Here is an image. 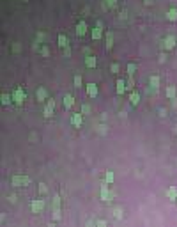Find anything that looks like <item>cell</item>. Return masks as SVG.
Returning <instances> with one entry per match:
<instances>
[{"label": "cell", "mask_w": 177, "mask_h": 227, "mask_svg": "<svg viewBox=\"0 0 177 227\" xmlns=\"http://www.w3.org/2000/svg\"><path fill=\"white\" fill-rule=\"evenodd\" d=\"M62 53H64V57H71V48H69V46L62 48Z\"/></svg>", "instance_id": "38"}, {"label": "cell", "mask_w": 177, "mask_h": 227, "mask_svg": "<svg viewBox=\"0 0 177 227\" xmlns=\"http://www.w3.org/2000/svg\"><path fill=\"white\" fill-rule=\"evenodd\" d=\"M82 123H83V114L82 112H76V114L71 115V124L74 128H82Z\"/></svg>", "instance_id": "8"}, {"label": "cell", "mask_w": 177, "mask_h": 227, "mask_svg": "<svg viewBox=\"0 0 177 227\" xmlns=\"http://www.w3.org/2000/svg\"><path fill=\"white\" fill-rule=\"evenodd\" d=\"M11 103H14V101H12V94L4 92V94H2V105H4V107H7V105H11Z\"/></svg>", "instance_id": "21"}, {"label": "cell", "mask_w": 177, "mask_h": 227, "mask_svg": "<svg viewBox=\"0 0 177 227\" xmlns=\"http://www.w3.org/2000/svg\"><path fill=\"white\" fill-rule=\"evenodd\" d=\"M113 217H115L117 220H121V218H122V210H121V208H115V210H113Z\"/></svg>", "instance_id": "34"}, {"label": "cell", "mask_w": 177, "mask_h": 227, "mask_svg": "<svg viewBox=\"0 0 177 227\" xmlns=\"http://www.w3.org/2000/svg\"><path fill=\"white\" fill-rule=\"evenodd\" d=\"M96 131H98L99 135H106V124H103V123L98 124V126H96Z\"/></svg>", "instance_id": "28"}, {"label": "cell", "mask_w": 177, "mask_h": 227, "mask_svg": "<svg viewBox=\"0 0 177 227\" xmlns=\"http://www.w3.org/2000/svg\"><path fill=\"white\" fill-rule=\"evenodd\" d=\"M176 204H177V197H176Z\"/></svg>", "instance_id": "45"}, {"label": "cell", "mask_w": 177, "mask_h": 227, "mask_svg": "<svg viewBox=\"0 0 177 227\" xmlns=\"http://www.w3.org/2000/svg\"><path fill=\"white\" fill-rule=\"evenodd\" d=\"M152 4H154V0H144V5H147V7L152 5Z\"/></svg>", "instance_id": "42"}, {"label": "cell", "mask_w": 177, "mask_h": 227, "mask_svg": "<svg viewBox=\"0 0 177 227\" xmlns=\"http://www.w3.org/2000/svg\"><path fill=\"white\" fill-rule=\"evenodd\" d=\"M87 30H89V27H87V23H85L83 20H80V21L76 23V28H74V32H76V36H78V37H83V36L87 34Z\"/></svg>", "instance_id": "6"}, {"label": "cell", "mask_w": 177, "mask_h": 227, "mask_svg": "<svg viewBox=\"0 0 177 227\" xmlns=\"http://www.w3.org/2000/svg\"><path fill=\"white\" fill-rule=\"evenodd\" d=\"M90 36H92L94 41H99L101 39V36H103V21H98V25L90 30Z\"/></svg>", "instance_id": "5"}, {"label": "cell", "mask_w": 177, "mask_h": 227, "mask_svg": "<svg viewBox=\"0 0 177 227\" xmlns=\"http://www.w3.org/2000/svg\"><path fill=\"white\" fill-rule=\"evenodd\" d=\"M53 110H55V107H51V105H46V107H44V110H43V115H44L46 119H50V117L53 115Z\"/></svg>", "instance_id": "23"}, {"label": "cell", "mask_w": 177, "mask_h": 227, "mask_svg": "<svg viewBox=\"0 0 177 227\" xmlns=\"http://www.w3.org/2000/svg\"><path fill=\"white\" fill-rule=\"evenodd\" d=\"M96 226L98 227H106V222H105V220H96Z\"/></svg>", "instance_id": "41"}, {"label": "cell", "mask_w": 177, "mask_h": 227, "mask_svg": "<svg viewBox=\"0 0 177 227\" xmlns=\"http://www.w3.org/2000/svg\"><path fill=\"white\" fill-rule=\"evenodd\" d=\"M73 83H74V87H82V85H83L82 76H80V75H76V76H74V80H73Z\"/></svg>", "instance_id": "32"}, {"label": "cell", "mask_w": 177, "mask_h": 227, "mask_svg": "<svg viewBox=\"0 0 177 227\" xmlns=\"http://www.w3.org/2000/svg\"><path fill=\"white\" fill-rule=\"evenodd\" d=\"M165 94H167V99H174V98H177L176 85H168V87H167V91H165Z\"/></svg>", "instance_id": "15"}, {"label": "cell", "mask_w": 177, "mask_h": 227, "mask_svg": "<svg viewBox=\"0 0 177 227\" xmlns=\"http://www.w3.org/2000/svg\"><path fill=\"white\" fill-rule=\"evenodd\" d=\"M25 2H28V0H25Z\"/></svg>", "instance_id": "46"}, {"label": "cell", "mask_w": 177, "mask_h": 227, "mask_svg": "<svg viewBox=\"0 0 177 227\" xmlns=\"http://www.w3.org/2000/svg\"><path fill=\"white\" fill-rule=\"evenodd\" d=\"M83 51H85V55H90V48H87V46H85V48H83Z\"/></svg>", "instance_id": "44"}, {"label": "cell", "mask_w": 177, "mask_h": 227, "mask_svg": "<svg viewBox=\"0 0 177 227\" xmlns=\"http://www.w3.org/2000/svg\"><path fill=\"white\" fill-rule=\"evenodd\" d=\"M129 103H131L133 107H137V105L140 103V94H138L137 91H133V92L129 94Z\"/></svg>", "instance_id": "20"}, {"label": "cell", "mask_w": 177, "mask_h": 227, "mask_svg": "<svg viewBox=\"0 0 177 227\" xmlns=\"http://www.w3.org/2000/svg\"><path fill=\"white\" fill-rule=\"evenodd\" d=\"M119 69H121V66H119V64H117V62H113V64H112V66H110V71H112V73H113V75H117V73H119Z\"/></svg>", "instance_id": "33"}, {"label": "cell", "mask_w": 177, "mask_h": 227, "mask_svg": "<svg viewBox=\"0 0 177 227\" xmlns=\"http://www.w3.org/2000/svg\"><path fill=\"white\" fill-rule=\"evenodd\" d=\"M115 91H117V94H119V96H122V94L128 91V85H126V82H124L122 78H119V80H117V83H115Z\"/></svg>", "instance_id": "10"}, {"label": "cell", "mask_w": 177, "mask_h": 227, "mask_svg": "<svg viewBox=\"0 0 177 227\" xmlns=\"http://www.w3.org/2000/svg\"><path fill=\"white\" fill-rule=\"evenodd\" d=\"M158 115H160V117H167V110H165V108L161 107V108L158 110Z\"/></svg>", "instance_id": "40"}, {"label": "cell", "mask_w": 177, "mask_h": 227, "mask_svg": "<svg viewBox=\"0 0 177 227\" xmlns=\"http://www.w3.org/2000/svg\"><path fill=\"white\" fill-rule=\"evenodd\" d=\"M85 87H87V96H89V98H96V96L99 94V89H98L96 83H87Z\"/></svg>", "instance_id": "11"}, {"label": "cell", "mask_w": 177, "mask_h": 227, "mask_svg": "<svg viewBox=\"0 0 177 227\" xmlns=\"http://www.w3.org/2000/svg\"><path fill=\"white\" fill-rule=\"evenodd\" d=\"M167 20H168V21H172V23L177 21V9H176V7H170V9L167 11Z\"/></svg>", "instance_id": "18"}, {"label": "cell", "mask_w": 177, "mask_h": 227, "mask_svg": "<svg viewBox=\"0 0 177 227\" xmlns=\"http://www.w3.org/2000/svg\"><path fill=\"white\" fill-rule=\"evenodd\" d=\"M137 69H138V66H137L135 62H131V64H128V67H126V71H128V75H129V76H133Z\"/></svg>", "instance_id": "24"}, {"label": "cell", "mask_w": 177, "mask_h": 227, "mask_svg": "<svg viewBox=\"0 0 177 227\" xmlns=\"http://www.w3.org/2000/svg\"><path fill=\"white\" fill-rule=\"evenodd\" d=\"M105 39H106V44H105V48H106V51H110V50L113 48V32H106Z\"/></svg>", "instance_id": "14"}, {"label": "cell", "mask_w": 177, "mask_h": 227, "mask_svg": "<svg viewBox=\"0 0 177 227\" xmlns=\"http://www.w3.org/2000/svg\"><path fill=\"white\" fill-rule=\"evenodd\" d=\"M80 112H82L83 115H89V114H90V105L83 103V105H82V108H80Z\"/></svg>", "instance_id": "30"}, {"label": "cell", "mask_w": 177, "mask_h": 227, "mask_svg": "<svg viewBox=\"0 0 177 227\" xmlns=\"http://www.w3.org/2000/svg\"><path fill=\"white\" fill-rule=\"evenodd\" d=\"M176 197H177V186H170L167 190V199L172 201V202H176Z\"/></svg>", "instance_id": "17"}, {"label": "cell", "mask_w": 177, "mask_h": 227, "mask_svg": "<svg viewBox=\"0 0 177 227\" xmlns=\"http://www.w3.org/2000/svg\"><path fill=\"white\" fill-rule=\"evenodd\" d=\"M62 105H64L66 110H71L73 105H74V96H73V94H66V96L62 98Z\"/></svg>", "instance_id": "9"}, {"label": "cell", "mask_w": 177, "mask_h": 227, "mask_svg": "<svg viewBox=\"0 0 177 227\" xmlns=\"http://www.w3.org/2000/svg\"><path fill=\"white\" fill-rule=\"evenodd\" d=\"M35 98H37L39 103L46 101V99H48V92H46V89H44V87H39V89L35 91Z\"/></svg>", "instance_id": "13"}, {"label": "cell", "mask_w": 177, "mask_h": 227, "mask_svg": "<svg viewBox=\"0 0 177 227\" xmlns=\"http://www.w3.org/2000/svg\"><path fill=\"white\" fill-rule=\"evenodd\" d=\"M165 60H167V53H165V51H161V53H160V59H158V62H160V64H163Z\"/></svg>", "instance_id": "39"}, {"label": "cell", "mask_w": 177, "mask_h": 227, "mask_svg": "<svg viewBox=\"0 0 177 227\" xmlns=\"http://www.w3.org/2000/svg\"><path fill=\"white\" fill-rule=\"evenodd\" d=\"M51 217H53V220H55V222H59V220L62 218V213H60V208H55V210H51Z\"/></svg>", "instance_id": "26"}, {"label": "cell", "mask_w": 177, "mask_h": 227, "mask_svg": "<svg viewBox=\"0 0 177 227\" xmlns=\"http://www.w3.org/2000/svg\"><path fill=\"white\" fill-rule=\"evenodd\" d=\"M41 55H43V57H48V55H50V50H48V46H46V44H44V46H41Z\"/></svg>", "instance_id": "35"}, {"label": "cell", "mask_w": 177, "mask_h": 227, "mask_svg": "<svg viewBox=\"0 0 177 227\" xmlns=\"http://www.w3.org/2000/svg\"><path fill=\"white\" fill-rule=\"evenodd\" d=\"M11 183L14 186H27V185H30V178L28 176H12Z\"/></svg>", "instance_id": "2"}, {"label": "cell", "mask_w": 177, "mask_h": 227, "mask_svg": "<svg viewBox=\"0 0 177 227\" xmlns=\"http://www.w3.org/2000/svg\"><path fill=\"white\" fill-rule=\"evenodd\" d=\"M119 4V0H103V11H108V9H115Z\"/></svg>", "instance_id": "16"}, {"label": "cell", "mask_w": 177, "mask_h": 227, "mask_svg": "<svg viewBox=\"0 0 177 227\" xmlns=\"http://www.w3.org/2000/svg\"><path fill=\"white\" fill-rule=\"evenodd\" d=\"M149 83H151V87H152L154 94H156V92H158V89H160V76H158V75H151V76H149Z\"/></svg>", "instance_id": "12"}, {"label": "cell", "mask_w": 177, "mask_h": 227, "mask_svg": "<svg viewBox=\"0 0 177 227\" xmlns=\"http://www.w3.org/2000/svg\"><path fill=\"white\" fill-rule=\"evenodd\" d=\"M30 210H32L34 215H39V213L44 210V201H43V199H34V201L30 202Z\"/></svg>", "instance_id": "4"}, {"label": "cell", "mask_w": 177, "mask_h": 227, "mask_svg": "<svg viewBox=\"0 0 177 227\" xmlns=\"http://www.w3.org/2000/svg\"><path fill=\"white\" fill-rule=\"evenodd\" d=\"M25 99H27V94H25V91H23L21 87H16V89L12 91V101H14L16 105H21Z\"/></svg>", "instance_id": "1"}, {"label": "cell", "mask_w": 177, "mask_h": 227, "mask_svg": "<svg viewBox=\"0 0 177 227\" xmlns=\"http://www.w3.org/2000/svg\"><path fill=\"white\" fill-rule=\"evenodd\" d=\"M126 18H128V11H126V9H122V11L119 12V20H126Z\"/></svg>", "instance_id": "37"}, {"label": "cell", "mask_w": 177, "mask_h": 227, "mask_svg": "<svg viewBox=\"0 0 177 227\" xmlns=\"http://www.w3.org/2000/svg\"><path fill=\"white\" fill-rule=\"evenodd\" d=\"M126 85H128V89H129V91H131V89L135 87V80H133V76H129V78H128V82H126Z\"/></svg>", "instance_id": "36"}, {"label": "cell", "mask_w": 177, "mask_h": 227, "mask_svg": "<svg viewBox=\"0 0 177 227\" xmlns=\"http://www.w3.org/2000/svg\"><path fill=\"white\" fill-rule=\"evenodd\" d=\"M7 199H9V202H16V195H9Z\"/></svg>", "instance_id": "43"}, {"label": "cell", "mask_w": 177, "mask_h": 227, "mask_svg": "<svg viewBox=\"0 0 177 227\" xmlns=\"http://www.w3.org/2000/svg\"><path fill=\"white\" fill-rule=\"evenodd\" d=\"M60 195H53V199H51V210H55V208H60Z\"/></svg>", "instance_id": "25"}, {"label": "cell", "mask_w": 177, "mask_h": 227, "mask_svg": "<svg viewBox=\"0 0 177 227\" xmlns=\"http://www.w3.org/2000/svg\"><path fill=\"white\" fill-rule=\"evenodd\" d=\"M96 64H98V60H96L94 55H87V57H85V66H87V67L92 69V67H96Z\"/></svg>", "instance_id": "19"}, {"label": "cell", "mask_w": 177, "mask_h": 227, "mask_svg": "<svg viewBox=\"0 0 177 227\" xmlns=\"http://www.w3.org/2000/svg\"><path fill=\"white\" fill-rule=\"evenodd\" d=\"M113 179H115V176H113V172H112V170H108V172L105 174V181H106L108 185H113Z\"/></svg>", "instance_id": "27"}, {"label": "cell", "mask_w": 177, "mask_h": 227, "mask_svg": "<svg viewBox=\"0 0 177 227\" xmlns=\"http://www.w3.org/2000/svg\"><path fill=\"white\" fill-rule=\"evenodd\" d=\"M59 46H60V48H66V46H69V41H67L66 34H59Z\"/></svg>", "instance_id": "22"}, {"label": "cell", "mask_w": 177, "mask_h": 227, "mask_svg": "<svg viewBox=\"0 0 177 227\" xmlns=\"http://www.w3.org/2000/svg\"><path fill=\"white\" fill-rule=\"evenodd\" d=\"M11 51H12V53H20V51H21V44H20V43H12Z\"/></svg>", "instance_id": "31"}, {"label": "cell", "mask_w": 177, "mask_h": 227, "mask_svg": "<svg viewBox=\"0 0 177 227\" xmlns=\"http://www.w3.org/2000/svg\"><path fill=\"white\" fill-rule=\"evenodd\" d=\"M44 39H46V34L44 32H35V41L37 43H44Z\"/></svg>", "instance_id": "29"}, {"label": "cell", "mask_w": 177, "mask_h": 227, "mask_svg": "<svg viewBox=\"0 0 177 227\" xmlns=\"http://www.w3.org/2000/svg\"><path fill=\"white\" fill-rule=\"evenodd\" d=\"M176 37L174 36H165L163 37V43H161V48L163 50H167V51H170V50H174L176 48Z\"/></svg>", "instance_id": "3"}, {"label": "cell", "mask_w": 177, "mask_h": 227, "mask_svg": "<svg viewBox=\"0 0 177 227\" xmlns=\"http://www.w3.org/2000/svg\"><path fill=\"white\" fill-rule=\"evenodd\" d=\"M99 197H101V201H110V197H112V194H110V188H108V183L105 181L103 185H101V192H99Z\"/></svg>", "instance_id": "7"}]
</instances>
